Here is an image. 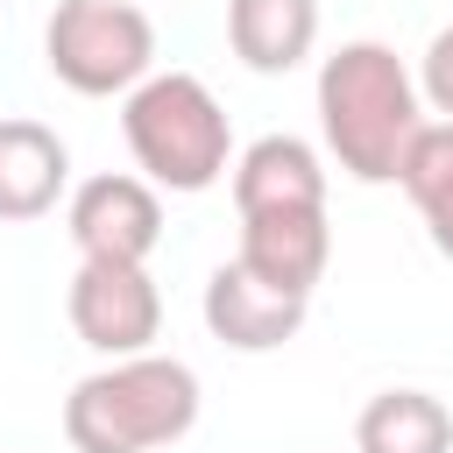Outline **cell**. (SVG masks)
I'll return each instance as SVG.
<instances>
[{
  "label": "cell",
  "instance_id": "obj_1",
  "mask_svg": "<svg viewBox=\"0 0 453 453\" xmlns=\"http://www.w3.org/2000/svg\"><path fill=\"white\" fill-rule=\"evenodd\" d=\"M319 127L333 163L354 184H396L411 134L425 127V99L418 78L403 71V57L389 42H340L319 64Z\"/></svg>",
  "mask_w": 453,
  "mask_h": 453
},
{
  "label": "cell",
  "instance_id": "obj_2",
  "mask_svg": "<svg viewBox=\"0 0 453 453\" xmlns=\"http://www.w3.org/2000/svg\"><path fill=\"white\" fill-rule=\"evenodd\" d=\"M198 425V375L177 354H127L71 382L64 439L78 453H156Z\"/></svg>",
  "mask_w": 453,
  "mask_h": 453
},
{
  "label": "cell",
  "instance_id": "obj_3",
  "mask_svg": "<svg viewBox=\"0 0 453 453\" xmlns=\"http://www.w3.org/2000/svg\"><path fill=\"white\" fill-rule=\"evenodd\" d=\"M120 134H127L142 184L156 191H212L234 170L226 106L191 71H149L120 106Z\"/></svg>",
  "mask_w": 453,
  "mask_h": 453
},
{
  "label": "cell",
  "instance_id": "obj_4",
  "mask_svg": "<svg viewBox=\"0 0 453 453\" xmlns=\"http://www.w3.org/2000/svg\"><path fill=\"white\" fill-rule=\"evenodd\" d=\"M50 78L71 85L78 99H127L156 71V21L134 0H57L42 28Z\"/></svg>",
  "mask_w": 453,
  "mask_h": 453
},
{
  "label": "cell",
  "instance_id": "obj_5",
  "mask_svg": "<svg viewBox=\"0 0 453 453\" xmlns=\"http://www.w3.org/2000/svg\"><path fill=\"white\" fill-rule=\"evenodd\" d=\"M64 311H71V333L106 361L149 354V340L163 333V297L142 262H78Z\"/></svg>",
  "mask_w": 453,
  "mask_h": 453
},
{
  "label": "cell",
  "instance_id": "obj_6",
  "mask_svg": "<svg viewBox=\"0 0 453 453\" xmlns=\"http://www.w3.org/2000/svg\"><path fill=\"white\" fill-rule=\"evenodd\" d=\"M71 241H78V262H149L156 241H163V198L156 184L142 177H85L71 191Z\"/></svg>",
  "mask_w": 453,
  "mask_h": 453
},
{
  "label": "cell",
  "instance_id": "obj_7",
  "mask_svg": "<svg viewBox=\"0 0 453 453\" xmlns=\"http://www.w3.org/2000/svg\"><path fill=\"white\" fill-rule=\"evenodd\" d=\"M304 311H311V297H290V290L248 276L241 262H219L205 276V326L234 354H269V347L297 340L304 333Z\"/></svg>",
  "mask_w": 453,
  "mask_h": 453
},
{
  "label": "cell",
  "instance_id": "obj_8",
  "mask_svg": "<svg viewBox=\"0 0 453 453\" xmlns=\"http://www.w3.org/2000/svg\"><path fill=\"white\" fill-rule=\"evenodd\" d=\"M234 212H326V163L297 134H262L234 156Z\"/></svg>",
  "mask_w": 453,
  "mask_h": 453
},
{
  "label": "cell",
  "instance_id": "obj_9",
  "mask_svg": "<svg viewBox=\"0 0 453 453\" xmlns=\"http://www.w3.org/2000/svg\"><path fill=\"white\" fill-rule=\"evenodd\" d=\"M234 262L290 297H311V283L333 262V226H326V212H248Z\"/></svg>",
  "mask_w": 453,
  "mask_h": 453
},
{
  "label": "cell",
  "instance_id": "obj_10",
  "mask_svg": "<svg viewBox=\"0 0 453 453\" xmlns=\"http://www.w3.org/2000/svg\"><path fill=\"white\" fill-rule=\"evenodd\" d=\"M226 42L248 71L283 78L319 42V0H226Z\"/></svg>",
  "mask_w": 453,
  "mask_h": 453
},
{
  "label": "cell",
  "instance_id": "obj_11",
  "mask_svg": "<svg viewBox=\"0 0 453 453\" xmlns=\"http://www.w3.org/2000/svg\"><path fill=\"white\" fill-rule=\"evenodd\" d=\"M71 184V149L42 120H0V219H42Z\"/></svg>",
  "mask_w": 453,
  "mask_h": 453
},
{
  "label": "cell",
  "instance_id": "obj_12",
  "mask_svg": "<svg viewBox=\"0 0 453 453\" xmlns=\"http://www.w3.org/2000/svg\"><path fill=\"white\" fill-rule=\"evenodd\" d=\"M354 453H453V411L432 389H382L354 418Z\"/></svg>",
  "mask_w": 453,
  "mask_h": 453
},
{
  "label": "cell",
  "instance_id": "obj_13",
  "mask_svg": "<svg viewBox=\"0 0 453 453\" xmlns=\"http://www.w3.org/2000/svg\"><path fill=\"white\" fill-rule=\"evenodd\" d=\"M403 198L418 205L432 248L453 262V120H425L403 149V170H396Z\"/></svg>",
  "mask_w": 453,
  "mask_h": 453
},
{
  "label": "cell",
  "instance_id": "obj_14",
  "mask_svg": "<svg viewBox=\"0 0 453 453\" xmlns=\"http://www.w3.org/2000/svg\"><path fill=\"white\" fill-rule=\"evenodd\" d=\"M418 99H425L439 120H453V21L425 42V64H418Z\"/></svg>",
  "mask_w": 453,
  "mask_h": 453
}]
</instances>
